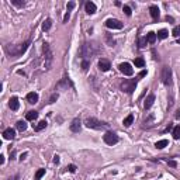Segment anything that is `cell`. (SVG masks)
Masks as SVG:
<instances>
[{
	"label": "cell",
	"mask_w": 180,
	"mask_h": 180,
	"mask_svg": "<svg viewBox=\"0 0 180 180\" xmlns=\"http://www.w3.org/2000/svg\"><path fill=\"white\" fill-rule=\"evenodd\" d=\"M155 147L158 148V149H163L165 147H167V141H166V139H161V141H158V142L155 144Z\"/></svg>",
	"instance_id": "cell-26"
},
{
	"label": "cell",
	"mask_w": 180,
	"mask_h": 180,
	"mask_svg": "<svg viewBox=\"0 0 180 180\" xmlns=\"http://www.w3.org/2000/svg\"><path fill=\"white\" fill-rule=\"evenodd\" d=\"M103 139H104V142L107 144V145H115L120 139H118V135L115 134V132H106L104 135H103Z\"/></svg>",
	"instance_id": "cell-7"
},
{
	"label": "cell",
	"mask_w": 180,
	"mask_h": 180,
	"mask_svg": "<svg viewBox=\"0 0 180 180\" xmlns=\"http://www.w3.org/2000/svg\"><path fill=\"white\" fill-rule=\"evenodd\" d=\"M86 127L87 128H92V130H107L108 128V124L104 122V121H100L94 117H89L86 121H84Z\"/></svg>",
	"instance_id": "cell-4"
},
{
	"label": "cell",
	"mask_w": 180,
	"mask_h": 180,
	"mask_svg": "<svg viewBox=\"0 0 180 180\" xmlns=\"http://www.w3.org/2000/svg\"><path fill=\"white\" fill-rule=\"evenodd\" d=\"M45 175V169H38L37 170V173H35V177H34V180H41V177Z\"/></svg>",
	"instance_id": "cell-28"
},
{
	"label": "cell",
	"mask_w": 180,
	"mask_h": 180,
	"mask_svg": "<svg viewBox=\"0 0 180 180\" xmlns=\"http://www.w3.org/2000/svg\"><path fill=\"white\" fill-rule=\"evenodd\" d=\"M30 42L31 41L28 39V41H25V42H23L20 45H6V52H7V55L10 58H18V56H21L28 49Z\"/></svg>",
	"instance_id": "cell-2"
},
{
	"label": "cell",
	"mask_w": 180,
	"mask_h": 180,
	"mask_svg": "<svg viewBox=\"0 0 180 180\" xmlns=\"http://www.w3.org/2000/svg\"><path fill=\"white\" fill-rule=\"evenodd\" d=\"M16 127H17V130L18 131H25L27 130V122L25 121H17V124H16Z\"/></svg>",
	"instance_id": "cell-21"
},
{
	"label": "cell",
	"mask_w": 180,
	"mask_h": 180,
	"mask_svg": "<svg viewBox=\"0 0 180 180\" xmlns=\"http://www.w3.org/2000/svg\"><path fill=\"white\" fill-rule=\"evenodd\" d=\"M89 65H90V62H89V61H82V69L84 70V72L89 69Z\"/></svg>",
	"instance_id": "cell-36"
},
{
	"label": "cell",
	"mask_w": 180,
	"mask_h": 180,
	"mask_svg": "<svg viewBox=\"0 0 180 180\" xmlns=\"http://www.w3.org/2000/svg\"><path fill=\"white\" fill-rule=\"evenodd\" d=\"M106 27H108L111 30H121L122 28V23L120 20H115V18H108L106 21Z\"/></svg>",
	"instance_id": "cell-8"
},
{
	"label": "cell",
	"mask_w": 180,
	"mask_h": 180,
	"mask_svg": "<svg viewBox=\"0 0 180 180\" xmlns=\"http://www.w3.org/2000/svg\"><path fill=\"white\" fill-rule=\"evenodd\" d=\"M37 117H38V113H37V111H28V113L25 114V118H27L28 121H34V120H37Z\"/></svg>",
	"instance_id": "cell-23"
},
{
	"label": "cell",
	"mask_w": 180,
	"mask_h": 180,
	"mask_svg": "<svg viewBox=\"0 0 180 180\" xmlns=\"http://www.w3.org/2000/svg\"><path fill=\"white\" fill-rule=\"evenodd\" d=\"M134 64H135L137 68H144V66H145V61H144L142 58H135Z\"/></svg>",
	"instance_id": "cell-27"
},
{
	"label": "cell",
	"mask_w": 180,
	"mask_h": 180,
	"mask_svg": "<svg viewBox=\"0 0 180 180\" xmlns=\"http://www.w3.org/2000/svg\"><path fill=\"white\" fill-rule=\"evenodd\" d=\"M51 27H52V20H51V18L44 20V23H42V30H44V31H49Z\"/></svg>",
	"instance_id": "cell-19"
},
{
	"label": "cell",
	"mask_w": 180,
	"mask_h": 180,
	"mask_svg": "<svg viewBox=\"0 0 180 180\" xmlns=\"http://www.w3.org/2000/svg\"><path fill=\"white\" fill-rule=\"evenodd\" d=\"M9 107H10L13 111H17V110H18V107H20V101H18V98H17V97H11V98H10V101H9Z\"/></svg>",
	"instance_id": "cell-15"
},
{
	"label": "cell",
	"mask_w": 180,
	"mask_h": 180,
	"mask_svg": "<svg viewBox=\"0 0 180 180\" xmlns=\"http://www.w3.org/2000/svg\"><path fill=\"white\" fill-rule=\"evenodd\" d=\"M66 169H68V170H69L70 173H75V172H76V166H75V165H69V166H68Z\"/></svg>",
	"instance_id": "cell-37"
},
{
	"label": "cell",
	"mask_w": 180,
	"mask_h": 180,
	"mask_svg": "<svg viewBox=\"0 0 180 180\" xmlns=\"http://www.w3.org/2000/svg\"><path fill=\"white\" fill-rule=\"evenodd\" d=\"M42 51H44V66H45V70H49L52 68V64H54V54H52L51 45L48 42L42 44Z\"/></svg>",
	"instance_id": "cell-3"
},
{
	"label": "cell",
	"mask_w": 180,
	"mask_h": 180,
	"mask_svg": "<svg viewBox=\"0 0 180 180\" xmlns=\"http://www.w3.org/2000/svg\"><path fill=\"white\" fill-rule=\"evenodd\" d=\"M167 35H169V33H167V30H159L158 31V34H156V37L159 38V39H165V38H167Z\"/></svg>",
	"instance_id": "cell-24"
},
{
	"label": "cell",
	"mask_w": 180,
	"mask_h": 180,
	"mask_svg": "<svg viewBox=\"0 0 180 180\" xmlns=\"http://www.w3.org/2000/svg\"><path fill=\"white\" fill-rule=\"evenodd\" d=\"M69 17H70V13H68V11H66L65 17H64V23H68V21H69Z\"/></svg>",
	"instance_id": "cell-39"
},
{
	"label": "cell",
	"mask_w": 180,
	"mask_h": 180,
	"mask_svg": "<svg viewBox=\"0 0 180 180\" xmlns=\"http://www.w3.org/2000/svg\"><path fill=\"white\" fill-rule=\"evenodd\" d=\"M54 163H59V156H58V155L54 156Z\"/></svg>",
	"instance_id": "cell-41"
},
{
	"label": "cell",
	"mask_w": 180,
	"mask_h": 180,
	"mask_svg": "<svg viewBox=\"0 0 180 180\" xmlns=\"http://www.w3.org/2000/svg\"><path fill=\"white\" fill-rule=\"evenodd\" d=\"M179 44H180V39H179Z\"/></svg>",
	"instance_id": "cell-47"
},
{
	"label": "cell",
	"mask_w": 180,
	"mask_h": 180,
	"mask_svg": "<svg viewBox=\"0 0 180 180\" xmlns=\"http://www.w3.org/2000/svg\"><path fill=\"white\" fill-rule=\"evenodd\" d=\"M38 94L35 93V92H30L28 94H27V101L28 103H31V104H35V103H38Z\"/></svg>",
	"instance_id": "cell-18"
},
{
	"label": "cell",
	"mask_w": 180,
	"mask_h": 180,
	"mask_svg": "<svg viewBox=\"0 0 180 180\" xmlns=\"http://www.w3.org/2000/svg\"><path fill=\"white\" fill-rule=\"evenodd\" d=\"M118 69H120V72L124 73L125 76H131L132 73H134V69H132V66L130 65L128 62H122V64H120Z\"/></svg>",
	"instance_id": "cell-9"
},
{
	"label": "cell",
	"mask_w": 180,
	"mask_h": 180,
	"mask_svg": "<svg viewBox=\"0 0 180 180\" xmlns=\"http://www.w3.org/2000/svg\"><path fill=\"white\" fill-rule=\"evenodd\" d=\"M45 127H47V121H45V120H42V121H39V122L37 124V127H35V131H42Z\"/></svg>",
	"instance_id": "cell-25"
},
{
	"label": "cell",
	"mask_w": 180,
	"mask_h": 180,
	"mask_svg": "<svg viewBox=\"0 0 180 180\" xmlns=\"http://www.w3.org/2000/svg\"><path fill=\"white\" fill-rule=\"evenodd\" d=\"M75 7V1H69L68 3V13H70V10Z\"/></svg>",
	"instance_id": "cell-38"
},
{
	"label": "cell",
	"mask_w": 180,
	"mask_h": 180,
	"mask_svg": "<svg viewBox=\"0 0 180 180\" xmlns=\"http://www.w3.org/2000/svg\"><path fill=\"white\" fill-rule=\"evenodd\" d=\"M11 4L16 6V7H23L25 4V1H23V0H11Z\"/></svg>",
	"instance_id": "cell-31"
},
{
	"label": "cell",
	"mask_w": 180,
	"mask_h": 180,
	"mask_svg": "<svg viewBox=\"0 0 180 180\" xmlns=\"http://www.w3.org/2000/svg\"><path fill=\"white\" fill-rule=\"evenodd\" d=\"M147 37H144V38H139V41H138V47L139 48H144L145 45H147Z\"/></svg>",
	"instance_id": "cell-32"
},
{
	"label": "cell",
	"mask_w": 180,
	"mask_h": 180,
	"mask_svg": "<svg viewBox=\"0 0 180 180\" xmlns=\"http://www.w3.org/2000/svg\"><path fill=\"white\" fill-rule=\"evenodd\" d=\"M161 79H162L163 84H166V86L172 84V69L169 66H163L162 73H161Z\"/></svg>",
	"instance_id": "cell-6"
},
{
	"label": "cell",
	"mask_w": 180,
	"mask_h": 180,
	"mask_svg": "<svg viewBox=\"0 0 180 180\" xmlns=\"http://www.w3.org/2000/svg\"><path fill=\"white\" fill-rule=\"evenodd\" d=\"M132 122H134V115L130 114V115H127L125 118H124V121H122V124H124V127H130Z\"/></svg>",
	"instance_id": "cell-20"
},
{
	"label": "cell",
	"mask_w": 180,
	"mask_h": 180,
	"mask_svg": "<svg viewBox=\"0 0 180 180\" xmlns=\"http://www.w3.org/2000/svg\"><path fill=\"white\" fill-rule=\"evenodd\" d=\"M70 131L72 132H79L80 131V128H82V122H80V120L79 118H75L72 122H70Z\"/></svg>",
	"instance_id": "cell-11"
},
{
	"label": "cell",
	"mask_w": 180,
	"mask_h": 180,
	"mask_svg": "<svg viewBox=\"0 0 180 180\" xmlns=\"http://www.w3.org/2000/svg\"><path fill=\"white\" fill-rule=\"evenodd\" d=\"M147 76V70H142L141 73H139V78H145Z\"/></svg>",
	"instance_id": "cell-42"
},
{
	"label": "cell",
	"mask_w": 180,
	"mask_h": 180,
	"mask_svg": "<svg viewBox=\"0 0 180 180\" xmlns=\"http://www.w3.org/2000/svg\"><path fill=\"white\" fill-rule=\"evenodd\" d=\"M25 158H27V152H24L23 155H20V161H24Z\"/></svg>",
	"instance_id": "cell-40"
},
{
	"label": "cell",
	"mask_w": 180,
	"mask_h": 180,
	"mask_svg": "<svg viewBox=\"0 0 180 180\" xmlns=\"http://www.w3.org/2000/svg\"><path fill=\"white\" fill-rule=\"evenodd\" d=\"M3 163H4V156L0 155V165H3Z\"/></svg>",
	"instance_id": "cell-45"
},
{
	"label": "cell",
	"mask_w": 180,
	"mask_h": 180,
	"mask_svg": "<svg viewBox=\"0 0 180 180\" xmlns=\"http://www.w3.org/2000/svg\"><path fill=\"white\" fill-rule=\"evenodd\" d=\"M68 86L73 89V83H72V80H70L69 78H65V79H62L61 82L58 83V87H64V89H68Z\"/></svg>",
	"instance_id": "cell-17"
},
{
	"label": "cell",
	"mask_w": 180,
	"mask_h": 180,
	"mask_svg": "<svg viewBox=\"0 0 180 180\" xmlns=\"http://www.w3.org/2000/svg\"><path fill=\"white\" fill-rule=\"evenodd\" d=\"M122 10H124V13H125V14H127V16L130 17L132 14V11H131V7H130V6H124V7H122Z\"/></svg>",
	"instance_id": "cell-35"
},
{
	"label": "cell",
	"mask_w": 180,
	"mask_h": 180,
	"mask_svg": "<svg viewBox=\"0 0 180 180\" xmlns=\"http://www.w3.org/2000/svg\"><path fill=\"white\" fill-rule=\"evenodd\" d=\"M173 138L175 139H180V125L175 127V130H173Z\"/></svg>",
	"instance_id": "cell-30"
},
{
	"label": "cell",
	"mask_w": 180,
	"mask_h": 180,
	"mask_svg": "<svg viewBox=\"0 0 180 180\" xmlns=\"http://www.w3.org/2000/svg\"><path fill=\"white\" fill-rule=\"evenodd\" d=\"M156 34L155 33H148V35H147V41L149 42V44H155L156 42Z\"/></svg>",
	"instance_id": "cell-22"
},
{
	"label": "cell",
	"mask_w": 180,
	"mask_h": 180,
	"mask_svg": "<svg viewBox=\"0 0 180 180\" xmlns=\"http://www.w3.org/2000/svg\"><path fill=\"white\" fill-rule=\"evenodd\" d=\"M149 14H151V17L153 18V20H158L159 18V7L158 6H151L149 7Z\"/></svg>",
	"instance_id": "cell-14"
},
{
	"label": "cell",
	"mask_w": 180,
	"mask_h": 180,
	"mask_svg": "<svg viewBox=\"0 0 180 180\" xmlns=\"http://www.w3.org/2000/svg\"><path fill=\"white\" fill-rule=\"evenodd\" d=\"M58 97H59V96H58V93H54V94H52V96H51V97H49V104H54V103H55V101H56V100H58Z\"/></svg>",
	"instance_id": "cell-34"
},
{
	"label": "cell",
	"mask_w": 180,
	"mask_h": 180,
	"mask_svg": "<svg viewBox=\"0 0 180 180\" xmlns=\"http://www.w3.org/2000/svg\"><path fill=\"white\" fill-rule=\"evenodd\" d=\"M135 87H137V80H134V79H125L124 82L121 83L122 92H125V93H128V94L134 93Z\"/></svg>",
	"instance_id": "cell-5"
},
{
	"label": "cell",
	"mask_w": 180,
	"mask_h": 180,
	"mask_svg": "<svg viewBox=\"0 0 180 180\" xmlns=\"http://www.w3.org/2000/svg\"><path fill=\"white\" fill-rule=\"evenodd\" d=\"M167 163H169V166H172V167H175V166H176V162H175V161H169Z\"/></svg>",
	"instance_id": "cell-43"
},
{
	"label": "cell",
	"mask_w": 180,
	"mask_h": 180,
	"mask_svg": "<svg viewBox=\"0 0 180 180\" xmlns=\"http://www.w3.org/2000/svg\"><path fill=\"white\" fill-rule=\"evenodd\" d=\"M172 35H173V37H176V38H177V37H180V25H176V27L173 28Z\"/></svg>",
	"instance_id": "cell-33"
},
{
	"label": "cell",
	"mask_w": 180,
	"mask_h": 180,
	"mask_svg": "<svg viewBox=\"0 0 180 180\" xmlns=\"http://www.w3.org/2000/svg\"><path fill=\"white\" fill-rule=\"evenodd\" d=\"M84 9H86V13H87V14H94L96 10H97V7H96V4H94L93 1H86Z\"/></svg>",
	"instance_id": "cell-12"
},
{
	"label": "cell",
	"mask_w": 180,
	"mask_h": 180,
	"mask_svg": "<svg viewBox=\"0 0 180 180\" xmlns=\"http://www.w3.org/2000/svg\"><path fill=\"white\" fill-rule=\"evenodd\" d=\"M98 48L97 42H92V41H86V42H83L82 45H80V49H79V56H80V59L82 61H89L90 62V59L98 54Z\"/></svg>",
	"instance_id": "cell-1"
},
{
	"label": "cell",
	"mask_w": 180,
	"mask_h": 180,
	"mask_svg": "<svg viewBox=\"0 0 180 180\" xmlns=\"http://www.w3.org/2000/svg\"><path fill=\"white\" fill-rule=\"evenodd\" d=\"M153 101H155V94H153V93H151V94L147 97V100L144 101V107H145V110H148V108H151V107H152Z\"/></svg>",
	"instance_id": "cell-16"
},
{
	"label": "cell",
	"mask_w": 180,
	"mask_h": 180,
	"mask_svg": "<svg viewBox=\"0 0 180 180\" xmlns=\"http://www.w3.org/2000/svg\"><path fill=\"white\" fill-rule=\"evenodd\" d=\"M106 39H107V44H108L110 47H114V45H115L114 38H111V35H110V34H106Z\"/></svg>",
	"instance_id": "cell-29"
},
{
	"label": "cell",
	"mask_w": 180,
	"mask_h": 180,
	"mask_svg": "<svg viewBox=\"0 0 180 180\" xmlns=\"http://www.w3.org/2000/svg\"><path fill=\"white\" fill-rule=\"evenodd\" d=\"M14 156H16V152H14V151H13V152H11V153H10V159H14Z\"/></svg>",
	"instance_id": "cell-46"
},
{
	"label": "cell",
	"mask_w": 180,
	"mask_h": 180,
	"mask_svg": "<svg viewBox=\"0 0 180 180\" xmlns=\"http://www.w3.org/2000/svg\"><path fill=\"white\" fill-rule=\"evenodd\" d=\"M18 179H20V176H18V175H14L13 177H10L9 180H18Z\"/></svg>",
	"instance_id": "cell-44"
},
{
	"label": "cell",
	"mask_w": 180,
	"mask_h": 180,
	"mask_svg": "<svg viewBox=\"0 0 180 180\" xmlns=\"http://www.w3.org/2000/svg\"><path fill=\"white\" fill-rule=\"evenodd\" d=\"M3 138L4 139H14L16 138V131L13 128H6L3 131Z\"/></svg>",
	"instance_id": "cell-13"
},
{
	"label": "cell",
	"mask_w": 180,
	"mask_h": 180,
	"mask_svg": "<svg viewBox=\"0 0 180 180\" xmlns=\"http://www.w3.org/2000/svg\"><path fill=\"white\" fill-rule=\"evenodd\" d=\"M110 68H111V64H110V61H107L106 58H101V59L98 61V69H100L101 72H108Z\"/></svg>",
	"instance_id": "cell-10"
}]
</instances>
